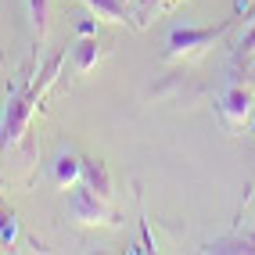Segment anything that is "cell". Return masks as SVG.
<instances>
[{
  "mask_svg": "<svg viewBox=\"0 0 255 255\" xmlns=\"http://www.w3.org/2000/svg\"><path fill=\"white\" fill-rule=\"evenodd\" d=\"M29 115H32V94L29 90H14L7 101V115H4V133H0V151H7L22 140V133L29 126Z\"/></svg>",
  "mask_w": 255,
  "mask_h": 255,
  "instance_id": "obj_1",
  "label": "cell"
},
{
  "mask_svg": "<svg viewBox=\"0 0 255 255\" xmlns=\"http://www.w3.org/2000/svg\"><path fill=\"white\" fill-rule=\"evenodd\" d=\"M69 209H72L76 219H83V223H108V219H112V212H108V198L97 194L94 187H87V183H79L76 191H72Z\"/></svg>",
  "mask_w": 255,
  "mask_h": 255,
  "instance_id": "obj_2",
  "label": "cell"
},
{
  "mask_svg": "<svg viewBox=\"0 0 255 255\" xmlns=\"http://www.w3.org/2000/svg\"><path fill=\"white\" fill-rule=\"evenodd\" d=\"M219 36V29H194V25H183L169 32V58H191L198 50L212 47V40Z\"/></svg>",
  "mask_w": 255,
  "mask_h": 255,
  "instance_id": "obj_3",
  "label": "cell"
},
{
  "mask_svg": "<svg viewBox=\"0 0 255 255\" xmlns=\"http://www.w3.org/2000/svg\"><path fill=\"white\" fill-rule=\"evenodd\" d=\"M223 112H227V123L230 126H241L248 112H252V90L248 87H230L223 97Z\"/></svg>",
  "mask_w": 255,
  "mask_h": 255,
  "instance_id": "obj_4",
  "label": "cell"
},
{
  "mask_svg": "<svg viewBox=\"0 0 255 255\" xmlns=\"http://www.w3.org/2000/svg\"><path fill=\"white\" fill-rule=\"evenodd\" d=\"M83 4L90 7V14H94V18H101V22H112V25H123V22L129 18L123 0H83Z\"/></svg>",
  "mask_w": 255,
  "mask_h": 255,
  "instance_id": "obj_5",
  "label": "cell"
},
{
  "mask_svg": "<svg viewBox=\"0 0 255 255\" xmlns=\"http://www.w3.org/2000/svg\"><path fill=\"white\" fill-rule=\"evenodd\" d=\"M83 180V158L79 155H58L54 158V183L58 187H69Z\"/></svg>",
  "mask_w": 255,
  "mask_h": 255,
  "instance_id": "obj_6",
  "label": "cell"
},
{
  "mask_svg": "<svg viewBox=\"0 0 255 255\" xmlns=\"http://www.w3.org/2000/svg\"><path fill=\"white\" fill-rule=\"evenodd\" d=\"M83 183L87 187H94L97 194H112V176H108V169H105V162H87L83 158Z\"/></svg>",
  "mask_w": 255,
  "mask_h": 255,
  "instance_id": "obj_7",
  "label": "cell"
},
{
  "mask_svg": "<svg viewBox=\"0 0 255 255\" xmlns=\"http://www.w3.org/2000/svg\"><path fill=\"white\" fill-rule=\"evenodd\" d=\"M14 241H18V216L0 198V245H14Z\"/></svg>",
  "mask_w": 255,
  "mask_h": 255,
  "instance_id": "obj_8",
  "label": "cell"
},
{
  "mask_svg": "<svg viewBox=\"0 0 255 255\" xmlns=\"http://www.w3.org/2000/svg\"><path fill=\"white\" fill-rule=\"evenodd\" d=\"M97 58H101L97 40H79L76 43V72H90L97 65Z\"/></svg>",
  "mask_w": 255,
  "mask_h": 255,
  "instance_id": "obj_9",
  "label": "cell"
},
{
  "mask_svg": "<svg viewBox=\"0 0 255 255\" xmlns=\"http://www.w3.org/2000/svg\"><path fill=\"white\" fill-rule=\"evenodd\" d=\"M29 7V22H32V32L43 36L47 32V11H50V0H25Z\"/></svg>",
  "mask_w": 255,
  "mask_h": 255,
  "instance_id": "obj_10",
  "label": "cell"
},
{
  "mask_svg": "<svg viewBox=\"0 0 255 255\" xmlns=\"http://www.w3.org/2000/svg\"><path fill=\"white\" fill-rule=\"evenodd\" d=\"M241 54H255V25L245 32V40H241Z\"/></svg>",
  "mask_w": 255,
  "mask_h": 255,
  "instance_id": "obj_11",
  "label": "cell"
},
{
  "mask_svg": "<svg viewBox=\"0 0 255 255\" xmlns=\"http://www.w3.org/2000/svg\"><path fill=\"white\" fill-rule=\"evenodd\" d=\"M165 4H169V0H165Z\"/></svg>",
  "mask_w": 255,
  "mask_h": 255,
  "instance_id": "obj_12",
  "label": "cell"
}]
</instances>
